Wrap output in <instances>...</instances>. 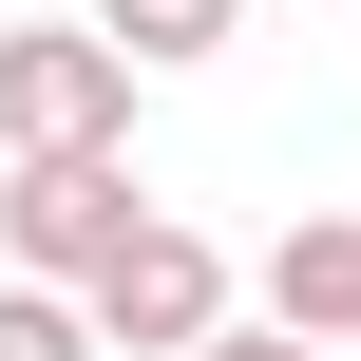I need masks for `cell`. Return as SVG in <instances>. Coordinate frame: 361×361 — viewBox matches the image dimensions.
<instances>
[{"instance_id":"cell-7","label":"cell","mask_w":361,"mask_h":361,"mask_svg":"<svg viewBox=\"0 0 361 361\" xmlns=\"http://www.w3.org/2000/svg\"><path fill=\"white\" fill-rule=\"evenodd\" d=\"M190 361H324V343H286V324H247V305H228V324H209Z\"/></svg>"},{"instance_id":"cell-3","label":"cell","mask_w":361,"mask_h":361,"mask_svg":"<svg viewBox=\"0 0 361 361\" xmlns=\"http://www.w3.org/2000/svg\"><path fill=\"white\" fill-rule=\"evenodd\" d=\"M133 209H152L133 152H0V267H19V286H76Z\"/></svg>"},{"instance_id":"cell-6","label":"cell","mask_w":361,"mask_h":361,"mask_svg":"<svg viewBox=\"0 0 361 361\" xmlns=\"http://www.w3.org/2000/svg\"><path fill=\"white\" fill-rule=\"evenodd\" d=\"M0 361H95V324H76V286H19V267H0Z\"/></svg>"},{"instance_id":"cell-1","label":"cell","mask_w":361,"mask_h":361,"mask_svg":"<svg viewBox=\"0 0 361 361\" xmlns=\"http://www.w3.org/2000/svg\"><path fill=\"white\" fill-rule=\"evenodd\" d=\"M76 324H95V361H190L228 324V247H209L190 209H133V228L76 267Z\"/></svg>"},{"instance_id":"cell-9","label":"cell","mask_w":361,"mask_h":361,"mask_svg":"<svg viewBox=\"0 0 361 361\" xmlns=\"http://www.w3.org/2000/svg\"><path fill=\"white\" fill-rule=\"evenodd\" d=\"M343 19H361V0H343Z\"/></svg>"},{"instance_id":"cell-5","label":"cell","mask_w":361,"mask_h":361,"mask_svg":"<svg viewBox=\"0 0 361 361\" xmlns=\"http://www.w3.org/2000/svg\"><path fill=\"white\" fill-rule=\"evenodd\" d=\"M76 19H95L133 76H190V57H228V38H247V0H76Z\"/></svg>"},{"instance_id":"cell-2","label":"cell","mask_w":361,"mask_h":361,"mask_svg":"<svg viewBox=\"0 0 361 361\" xmlns=\"http://www.w3.org/2000/svg\"><path fill=\"white\" fill-rule=\"evenodd\" d=\"M0 152H133V57L95 19H0Z\"/></svg>"},{"instance_id":"cell-8","label":"cell","mask_w":361,"mask_h":361,"mask_svg":"<svg viewBox=\"0 0 361 361\" xmlns=\"http://www.w3.org/2000/svg\"><path fill=\"white\" fill-rule=\"evenodd\" d=\"M0 19H19V0H0Z\"/></svg>"},{"instance_id":"cell-4","label":"cell","mask_w":361,"mask_h":361,"mask_svg":"<svg viewBox=\"0 0 361 361\" xmlns=\"http://www.w3.org/2000/svg\"><path fill=\"white\" fill-rule=\"evenodd\" d=\"M267 324H286V343H361V209L267 228Z\"/></svg>"}]
</instances>
